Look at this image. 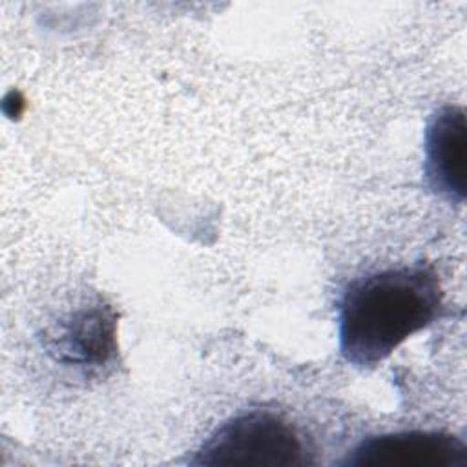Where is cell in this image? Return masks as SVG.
<instances>
[{
  "label": "cell",
  "mask_w": 467,
  "mask_h": 467,
  "mask_svg": "<svg viewBox=\"0 0 467 467\" xmlns=\"http://www.w3.org/2000/svg\"><path fill=\"white\" fill-rule=\"evenodd\" d=\"M467 126L463 108H441L425 131V177L432 190L449 199L465 197Z\"/></svg>",
  "instance_id": "obj_4"
},
{
  "label": "cell",
  "mask_w": 467,
  "mask_h": 467,
  "mask_svg": "<svg viewBox=\"0 0 467 467\" xmlns=\"http://www.w3.org/2000/svg\"><path fill=\"white\" fill-rule=\"evenodd\" d=\"M193 465L210 467H303L310 460L301 434L285 418L248 410L219 425L201 445Z\"/></svg>",
  "instance_id": "obj_2"
},
{
  "label": "cell",
  "mask_w": 467,
  "mask_h": 467,
  "mask_svg": "<svg viewBox=\"0 0 467 467\" xmlns=\"http://www.w3.org/2000/svg\"><path fill=\"white\" fill-rule=\"evenodd\" d=\"M343 463L350 467H467V445L441 431L390 432L363 440Z\"/></svg>",
  "instance_id": "obj_3"
},
{
  "label": "cell",
  "mask_w": 467,
  "mask_h": 467,
  "mask_svg": "<svg viewBox=\"0 0 467 467\" xmlns=\"http://www.w3.org/2000/svg\"><path fill=\"white\" fill-rule=\"evenodd\" d=\"M443 290L434 270L414 265L354 279L339 303V350L359 368L387 359L440 317Z\"/></svg>",
  "instance_id": "obj_1"
}]
</instances>
